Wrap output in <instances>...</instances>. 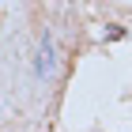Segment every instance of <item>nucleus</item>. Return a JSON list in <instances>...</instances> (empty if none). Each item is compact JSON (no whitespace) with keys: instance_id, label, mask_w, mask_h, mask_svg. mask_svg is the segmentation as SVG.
Listing matches in <instances>:
<instances>
[{"instance_id":"1","label":"nucleus","mask_w":132,"mask_h":132,"mask_svg":"<svg viewBox=\"0 0 132 132\" xmlns=\"http://www.w3.org/2000/svg\"><path fill=\"white\" fill-rule=\"evenodd\" d=\"M53 72V42L42 38V61H38V76H49Z\"/></svg>"}]
</instances>
